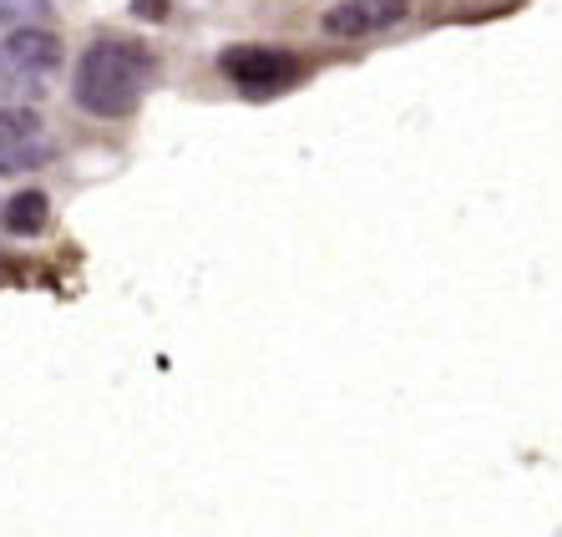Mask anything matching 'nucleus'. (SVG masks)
Masks as SVG:
<instances>
[{
	"instance_id": "nucleus-1",
	"label": "nucleus",
	"mask_w": 562,
	"mask_h": 537,
	"mask_svg": "<svg viewBox=\"0 0 562 537\" xmlns=\"http://www.w3.org/2000/svg\"><path fill=\"white\" fill-rule=\"evenodd\" d=\"M153 71H157V61L143 41L102 36L81 52L77 77H71V97H77L81 112L117 122L127 112H137V102L153 87Z\"/></svg>"
},
{
	"instance_id": "nucleus-2",
	"label": "nucleus",
	"mask_w": 562,
	"mask_h": 537,
	"mask_svg": "<svg viewBox=\"0 0 562 537\" xmlns=\"http://www.w3.org/2000/svg\"><path fill=\"white\" fill-rule=\"evenodd\" d=\"M61 36L41 26H15L11 36H0V97L31 102L46 97L52 77L61 71Z\"/></svg>"
},
{
	"instance_id": "nucleus-3",
	"label": "nucleus",
	"mask_w": 562,
	"mask_h": 537,
	"mask_svg": "<svg viewBox=\"0 0 562 537\" xmlns=\"http://www.w3.org/2000/svg\"><path fill=\"white\" fill-rule=\"evenodd\" d=\"M56 158L46 122L31 107H0V178H26Z\"/></svg>"
},
{
	"instance_id": "nucleus-4",
	"label": "nucleus",
	"mask_w": 562,
	"mask_h": 537,
	"mask_svg": "<svg viewBox=\"0 0 562 537\" xmlns=\"http://www.w3.org/2000/svg\"><path fill=\"white\" fill-rule=\"evenodd\" d=\"M218 71L234 81L238 92L269 97V92H284L289 81L300 77V56L279 52V46H228L218 56Z\"/></svg>"
},
{
	"instance_id": "nucleus-5",
	"label": "nucleus",
	"mask_w": 562,
	"mask_h": 537,
	"mask_svg": "<svg viewBox=\"0 0 562 537\" xmlns=\"http://www.w3.org/2000/svg\"><path fill=\"white\" fill-rule=\"evenodd\" d=\"M406 15H411V0H340V5L325 11V31L340 41H366L401 26Z\"/></svg>"
},
{
	"instance_id": "nucleus-6",
	"label": "nucleus",
	"mask_w": 562,
	"mask_h": 537,
	"mask_svg": "<svg viewBox=\"0 0 562 537\" xmlns=\"http://www.w3.org/2000/svg\"><path fill=\"white\" fill-rule=\"evenodd\" d=\"M0 219H5V228L21 238L41 234L46 228V219H52V198L41 193V188H26V193H15L5 209H0Z\"/></svg>"
},
{
	"instance_id": "nucleus-7",
	"label": "nucleus",
	"mask_w": 562,
	"mask_h": 537,
	"mask_svg": "<svg viewBox=\"0 0 562 537\" xmlns=\"http://www.w3.org/2000/svg\"><path fill=\"white\" fill-rule=\"evenodd\" d=\"M52 15V0H0V21L5 26H41Z\"/></svg>"
},
{
	"instance_id": "nucleus-8",
	"label": "nucleus",
	"mask_w": 562,
	"mask_h": 537,
	"mask_svg": "<svg viewBox=\"0 0 562 537\" xmlns=\"http://www.w3.org/2000/svg\"><path fill=\"white\" fill-rule=\"evenodd\" d=\"M137 11H143V15H162V11H168V0H137Z\"/></svg>"
}]
</instances>
